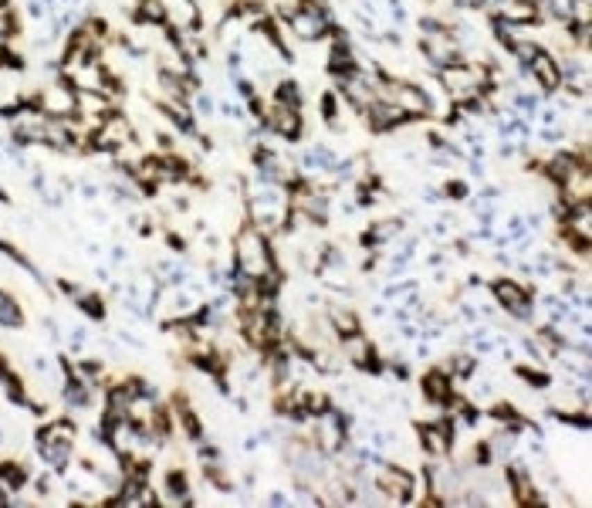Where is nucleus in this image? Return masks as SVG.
Wrapping results in <instances>:
<instances>
[{
  "instance_id": "obj_1",
  "label": "nucleus",
  "mask_w": 592,
  "mask_h": 508,
  "mask_svg": "<svg viewBox=\"0 0 592 508\" xmlns=\"http://www.w3.org/2000/svg\"><path fill=\"white\" fill-rule=\"evenodd\" d=\"M271 268H274V257H271V248L264 244V234L258 228L240 230V237H237V271L261 278Z\"/></svg>"
},
{
  "instance_id": "obj_2",
  "label": "nucleus",
  "mask_w": 592,
  "mask_h": 508,
  "mask_svg": "<svg viewBox=\"0 0 592 508\" xmlns=\"http://www.w3.org/2000/svg\"><path fill=\"white\" fill-rule=\"evenodd\" d=\"M376 488H379V495H383L386 502H413L416 482H413V475L406 471V468L386 464V468H379V475H376Z\"/></svg>"
},
{
  "instance_id": "obj_3",
  "label": "nucleus",
  "mask_w": 592,
  "mask_h": 508,
  "mask_svg": "<svg viewBox=\"0 0 592 508\" xmlns=\"http://www.w3.org/2000/svg\"><path fill=\"white\" fill-rule=\"evenodd\" d=\"M491 295L498 299V305L504 308V312H511V315H518V319H528L532 315V299H528V292L521 288V285H515V281L501 278L491 285Z\"/></svg>"
},
{
  "instance_id": "obj_4",
  "label": "nucleus",
  "mask_w": 592,
  "mask_h": 508,
  "mask_svg": "<svg viewBox=\"0 0 592 508\" xmlns=\"http://www.w3.org/2000/svg\"><path fill=\"white\" fill-rule=\"evenodd\" d=\"M291 31L298 34V38H305V41H311V38H322L325 31H329V21H325V10L322 7H315V3H298V10L291 14Z\"/></svg>"
},
{
  "instance_id": "obj_5",
  "label": "nucleus",
  "mask_w": 592,
  "mask_h": 508,
  "mask_svg": "<svg viewBox=\"0 0 592 508\" xmlns=\"http://www.w3.org/2000/svg\"><path fill=\"white\" fill-rule=\"evenodd\" d=\"M268 126H271V132H274V136L298 139V132H302V116H298V105L274 102V109L268 112Z\"/></svg>"
},
{
  "instance_id": "obj_6",
  "label": "nucleus",
  "mask_w": 592,
  "mask_h": 508,
  "mask_svg": "<svg viewBox=\"0 0 592 508\" xmlns=\"http://www.w3.org/2000/svg\"><path fill=\"white\" fill-rule=\"evenodd\" d=\"M420 444H423L434 457H447L450 444H454V427H450V424H443V420L420 424Z\"/></svg>"
},
{
  "instance_id": "obj_7",
  "label": "nucleus",
  "mask_w": 592,
  "mask_h": 508,
  "mask_svg": "<svg viewBox=\"0 0 592 508\" xmlns=\"http://www.w3.org/2000/svg\"><path fill=\"white\" fill-rule=\"evenodd\" d=\"M420 390L430 404H450L454 397V376L447 370H427L423 380H420Z\"/></svg>"
},
{
  "instance_id": "obj_8",
  "label": "nucleus",
  "mask_w": 592,
  "mask_h": 508,
  "mask_svg": "<svg viewBox=\"0 0 592 508\" xmlns=\"http://www.w3.org/2000/svg\"><path fill=\"white\" fill-rule=\"evenodd\" d=\"M410 116L396 105V102H372L369 105V126L376 132H386V129H396L400 122H406Z\"/></svg>"
},
{
  "instance_id": "obj_9",
  "label": "nucleus",
  "mask_w": 592,
  "mask_h": 508,
  "mask_svg": "<svg viewBox=\"0 0 592 508\" xmlns=\"http://www.w3.org/2000/svg\"><path fill=\"white\" fill-rule=\"evenodd\" d=\"M393 95H396V105L406 112V116H427L430 112V95L416 85H393Z\"/></svg>"
},
{
  "instance_id": "obj_10",
  "label": "nucleus",
  "mask_w": 592,
  "mask_h": 508,
  "mask_svg": "<svg viewBox=\"0 0 592 508\" xmlns=\"http://www.w3.org/2000/svg\"><path fill=\"white\" fill-rule=\"evenodd\" d=\"M132 139V126L129 119H122V116H108L105 119V126L99 129V139H95V146H108V150H115V146H126Z\"/></svg>"
},
{
  "instance_id": "obj_11",
  "label": "nucleus",
  "mask_w": 592,
  "mask_h": 508,
  "mask_svg": "<svg viewBox=\"0 0 592 508\" xmlns=\"http://www.w3.org/2000/svg\"><path fill=\"white\" fill-rule=\"evenodd\" d=\"M528 68H532V75L541 81V88L545 92H552V88H559L562 85V68L555 65V58L552 54H545V51H538L532 61H528Z\"/></svg>"
},
{
  "instance_id": "obj_12",
  "label": "nucleus",
  "mask_w": 592,
  "mask_h": 508,
  "mask_svg": "<svg viewBox=\"0 0 592 508\" xmlns=\"http://www.w3.org/2000/svg\"><path fill=\"white\" fill-rule=\"evenodd\" d=\"M41 109L51 112V116H72L78 109V95L72 88H65V85H54V88H48L41 95Z\"/></svg>"
},
{
  "instance_id": "obj_13",
  "label": "nucleus",
  "mask_w": 592,
  "mask_h": 508,
  "mask_svg": "<svg viewBox=\"0 0 592 508\" xmlns=\"http://www.w3.org/2000/svg\"><path fill=\"white\" fill-rule=\"evenodd\" d=\"M345 349H349V359H352V366H359V370H379V363H376V349H372V342L356 332V335H349L345 339Z\"/></svg>"
},
{
  "instance_id": "obj_14",
  "label": "nucleus",
  "mask_w": 592,
  "mask_h": 508,
  "mask_svg": "<svg viewBox=\"0 0 592 508\" xmlns=\"http://www.w3.org/2000/svg\"><path fill=\"white\" fill-rule=\"evenodd\" d=\"M535 17H538L535 0H504V7H501V21H508V24H532Z\"/></svg>"
},
{
  "instance_id": "obj_15",
  "label": "nucleus",
  "mask_w": 592,
  "mask_h": 508,
  "mask_svg": "<svg viewBox=\"0 0 592 508\" xmlns=\"http://www.w3.org/2000/svg\"><path fill=\"white\" fill-rule=\"evenodd\" d=\"M329 326H332L342 339L356 335L359 332V315L352 308H342V305H329Z\"/></svg>"
},
{
  "instance_id": "obj_16",
  "label": "nucleus",
  "mask_w": 592,
  "mask_h": 508,
  "mask_svg": "<svg viewBox=\"0 0 592 508\" xmlns=\"http://www.w3.org/2000/svg\"><path fill=\"white\" fill-rule=\"evenodd\" d=\"M21 322H24L21 308L14 305L10 295H3V292H0V326H7V329H21Z\"/></svg>"
},
{
  "instance_id": "obj_17",
  "label": "nucleus",
  "mask_w": 592,
  "mask_h": 508,
  "mask_svg": "<svg viewBox=\"0 0 592 508\" xmlns=\"http://www.w3.org/2000/svg\"><path fill=\"white\" fill-rule=\"evenodd\" d=\"M400 228H403V221H383V224H376V228L365 234V244H369V248H376V244H386L393 234H400Z\"/></svg>"
},
{
  "instance_id": "obj_18",
  "label": "nucleus",
  "mask_w": 592,
  "mask_h": 508,
  "mask_svg": "<svg viewBox=\"0 0 592 508\" xmlns=\"http://www.w3.org/2000/svg\"><path fill=\"white\" fill-rule=\"evenodd\" d=\"M274 102H284V105H298V102H302V92H298V85H295V81H281V85H278V92H274Z\"/></svg>"
},
{
  "instance_id": "obj_19",
  "label": "nucleus",
  "mask_w": 592,
  "mask_h": 508,
  "mask_svg": "<svg viewBox=\"0 0 592 508\" xmlns=\"http://www.w3.org/2000/svg\"><path fill=\"white\" fill-rule=\"evenodd\" d=\"M518 376H525L528 380V386H548L552 383V376L548 373H541V370H532V366H515Z\"/></svg>"
},
{
  "instance_id": "obj_20",
  "label": "nucleus",
  "mask_w": 592,
  "mask_h": 508,
  "mask_svg": "<svg viewBox=\"0 0 592 508\" xmlns=\"http://www.w3.org/2000/svg\"><path fill=\"white\" fill-rule=\"evenodd\" d=\"M180 420H183V427H186V434H190L193 440H200V437H204V427H200V420H197V413H193V410H186V406H183Z\"/></svg>"
},
{
  "instance_id": "obj_21",
  "label": "nucleus",
  "mask_w": 592,
  "mask_h": 508,
  "mask_svg": "<svg viewBox=\"0 0 592 508\" xmlns=\"http://www.w3.org/2000/svg\"><path fill=\"white\" fill-rule=\"evenodd\" d=\"M450 366H454L461 376H470V370H474V359H470L467 353H461V356H454V363H450Z\"/></svg>"
},
{
  "instance_id": "obj_22",
  "label": "nucleus",
  "mask_w": 592,
  "mask_h": 508,
  "mask_svg": "<svg viewBox=\"0 0 592 508\" xmlns=\"http://www.w3.org/2000/svg\"><path fill=\"white\" fill-rule=\"evenodd\" d=\"M335 112H338V109H335V95H332V92H329V95H322V116H325L329 122H335Z\"/></svg>"
},
{
  "instance_id": "obj_23",
  "label": "nucleus",
  "mask_w": 592,
  "mask_h": 508,
  "mask_svg": "<svg viewBox=\"0 0 592 508\" xmlns=\"http://www.w3.org/2000/svg\"><path fill=\"white\" fill-rule=\"evenodd\" d=\"M447 197H454V200H457V197H467V183H463V180H450V183H447Z\"/></svg>"
},
{
  "instance_id": "obj_24",
  "label": "nucleus",
  "mask_w": 592,
  "mask_h": 508,
  "mask_svg": "<svg viewBox=\"0 0 592 508\" xmlns=\"http://www.w3.org/2000/svg\"><path fill=\"white\" fill-rule=\"evenodd\" d=\"M78 305H85V312H88V315H95V319L102 315V302H95V295H88V299H78Z\"/></svg>"
}]
</instances>
